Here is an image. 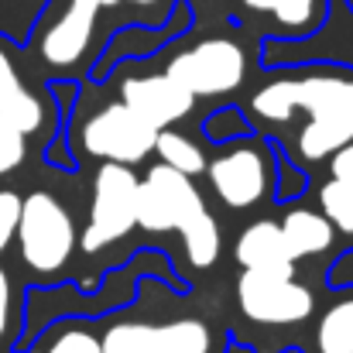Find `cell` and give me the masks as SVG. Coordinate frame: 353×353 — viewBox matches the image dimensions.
I'll return each instance as SVG.
<instances>
[{
    "label": "cell",
    "mask_w": 353,
    "mask_h": 353,
    "mask_svg": "<svg viewBox=\"0 0 353 353\" xmlns=\"http://www.w3.org/2000/svg\"><path fill=\"white\" fill-rule=\"evenodd\" d=\"M103 353H210V330L199 319H179L165 326L117 323L100 340Z\"/></svg>",
    "instance_id": "obj_8"
},
{
    "label": "cell",
    "mask_w": 353,
    "mask_h": 353,
    "mask_svg": "<svg viewBox=\"0 0 353 353\" xmlns=\"http://www.w3.org/2000/svg\"><path fill=\"white\" fill-rule=\"evenodd\" d=\"M0 117L10 120L24 137L31 130H38V123H41V103L17 79V72H14V65H10L3 48H0Z\"/></svg>",
    "instance_id": "obj_14"
},
{
    "label": "cell",
    "mask_w": 353,
    "mask_h": 353,
    "mask_svg": "<svg viewBox=\"0 0 353 353\" xmlns=\"http://www.w3.org/2000/svg\"><path fill=\"white\" fill-rule=\"evenodd\" d=\"M120 103L127 107V110H134L137 117L144 120V123H151L154 130H165V127H172L175 120H182L189 110H192V103H196V97L189 93V90H182L172 76H137V79H127L123 86H120Z\"/></svg>",
    "instance_id": "obj_9"
},
{
    "label": "cell",
    "mask_w": 353,
    "mask_h": 353,
    "mask_svg": "<svg viewBox=\"0 0 353 353\" xmlns=\"http://www.w3.org/2000/svg\"><path fill=\"white\" fill-rule=\"evenodd\" d=\"M295 93H299V83H295V79L268 83V86L254 97V114L271 120V123H285V120L295 114Z\"/></svg>",
    "instance_id": "obj_17"
},
{
    "label": "cell",
    "mask_w": 353,
    "mask_h": 353,
    "mask_svg": "<svg viewBox=\"0 0 353 353\" xmlns=\"http://www.w3.org/2000/svg\"><path fill=\"white\" fill-rule=\"evenodd\" d=\"M254 10L274 14L285 28H305L316 14V0H243Z\"/></svg>",
    "instance_id": "obj_19"
},
{
    "label": "cell",
    "mask_w": 353,
    "mask_h": 353,
    "mask_svg": "<svg viewBox=\"0 0 353 353\" xmlns=\"http://www.w3.org/2000/svg\"><path fill=\"white\" fill-rule=\"evenodd\" d=\"M154 151H158V158H161V165H168V168H175V172H182V175H199V172H206V154L189 141V137H182V134H175V130H158V137H154Z\"/></svg>",
    "instance_id": "obj_16"
},
{
    "label": "cell",
    "mask_w": 353,
    "mask_h": 353,
    "mask_svg": "<svg viewBox=\"0 0 353 353\" xmlns=\"http://www.w3.org/2000/svg\"><path fill=\"white\" fill-rule=\"evenodd\" d=\"M165 76H172L192 97H223V93H234L243 83L247 59L234 41L210 38V41H199L196 48L175 55L168 62Z\"/></svg>",
    "instance_id": "obj_6"
},
{
    "label": "cell",
    "mask_w": 353,
    "mask_h": 353,
    "mask_svg": "<svg viewBox=\"0 0 353 353\" xmlns=\"http://www.w3.org/2000/svg\"><path fill=\"white\" fill-rule=\"evenodd\" d=\"M210 182L227 206L247 210L264 196V158L250 148L227 151L210 165Z\"/></svg>",
    "instance_id": "obj_10"
},
{
    "label": "cell",
    "mask_w": 353,
    "mask_h": 353,
    "mask_svg": "<svg viewBox=\"0 0 353 353\" xmlns=\"http://www.w3.org/2000/svg\"><path fill=\"white\" fill-rule=\"evenodd\" d=\"M48 353H103L100 350V340L93 336V333H86V330H69V333H62Z\"/></svg>",
    "instance_id": "obj_22"
},
{
    "label": "cell",
    "mask_w": 353,
    "mask_h": 353,
    "mask_svg": "<svg viewBox=\"0 0 353 353\" xmlns=\"http://www.w3.org/2000/svg\"><path fill=\"white\" fill-rule=\"evenodd\" d=\"M295 110H305L309 123L299 134V151L309 161L330 158L353 141V79L309 76L299 79Z\"/></svg>",
    "instance_id": "obj_2"
},
{
    "label": "cell",
    "mask_w": 353,
    "mask_h": 353,
    "mask_svg": "<svg viewBox=\"0 0 353 353\" xmlns=\"http://www.w3.org/2000/svg\"><path fill=\"white\" fill-rule=\"evenodd\" d=\"M236 264L240 268H285V264H295L288 257V247H285V236L281 227L271 223V220H257L250 223L240 240H236Z\"/></svg>",
    "instance_id": "obj_12"
},
{
    "label": "cell",
    "mask_w": 353,
    "mask_h": 353,
    "mask_svg": "<svg viewBox=\"0 0 353 353\" xmlns=\"http://www.w3.org/2000/svg\"><path fill=\"white\" fill-rule=\"evenodd\" d=\"M86 3H93V7L100 10V7H114V3H120V0H86ZM134 3H154V0H134Z\"/></svg>",
    "instance_id": "obj_25"
},
{
    "label": "cell",
    "mask_w": 353,
    "mask_h": 353,
    "mask_svg": "<svg viewBox=\"0 0 353 353\" xmlns=\"http://www.w3.org/2000/svg\"><path fill=\"white\" fill-rule=\"evenodd\" d=\"M137 227L148 234L179 230L185 236V254L192 268H210L220 257V227L206 213V203L189 175L154 165L144 182H137Z\"/></svg>",
    "instance_id": "obj_1"
},
{
    "label": "cell",
    "mask_w": 353,
    "mask_h": 353,
    "mask_svg": "<svg viewBox=\"0 0 353 353\" xmlns=\"http://www.w3.org/2000/svg\"><path fill=\"white\" fill-rule=\"evenodd\" d=\"M17 216H21V199H17V192L0 189V254H3V250H7V243L14 240Z\"/></svg>",
    "instance_id": "obj_21"
},
{
    "label": "cell",
    "mask_w": 353,
    "mask_h": 353,
    "mask_svg": "<svg viewBox=\"0 0 353 353\" xmlns=\"http://www.w3.org/2000/svg\"><path fill=\"white\" fill-rule=\"evenodd\" d=\"M134 227H137V175L130 172V165L107 161L93 179L90 223L79 243L86 254H97L100 247H110L114 240L127 236Z\"/></svg>",
    "instance_id": "obj_5"
},
{
    "label": "cell",
    "mask_w": 353,
    "mask_h": 353,
    "mask_svg": "<svg viewBox=\"0 0 353 353\" xmlns=\"http://www.w3.org/2000/svg\"><path fill=\"white\" fill-rule=\"evenodd\" d=\"M7 323H10V278L0 268V340L7 333Z\"/></svg>",
    "instance_id": "obj_24"
},
{
    "label": "cell",
    "mask_w": 353,
    "mask_h": 353,
    "mask_svg": "<svg viewBox=\"0 0 353 353\" xmlns=\"http://www.w3.org/2000/svg\"><path fill=\"white\" fill-rule=\"evenodd\" d=\"M236 302L250 323L264 326H292L312 316V292L295 281V264L243 268L236 281Z\"/></svg>",
    "instance_id": "obj_4"
},
{
    "label": "cell",
    "mask_w": 353,
    "mask_h": 353,
    "mask_svg": "<svg viewBox=\"0 0 353 353\" xmlns=\"http://www.w3.org/2000/svg\"><path fill=\"white\" fill-rule=\"evenodd\" d=\"M330 158H333V179L343 185H353V141L343 144L340 151H333Z\"/></svg>",
    "instance_id": "obj_23"
},
{
    "label": "cell",
    "mask_w": 353,
    "mask_h": 353,
    "mask_svg": "<svg viewBox=\"0 0 353 353\" xmlns=\"http://www.w3.org/2000/svg\"><path fill=\"white\" fill-rule=\"evenodd\" d=\"M319 203H323V216L333 223V230L353 234V185L330 179L319 189Z\"/></svg>",
    "instance_id": "obj_18"
},
{
    "label": "cell",
    "mask_w": 353,
    "mask_h": 353,
    "mask_svg": "<svg viewBox=\"0 0 353 353\" xmlns=\"http://www.w3.org/2000/svg\"><path fill=\"white\" fill-rule=\"evenodd\" d=\"M17 243L21 257L31 271L38 274H55L65 268V261L76 250V230L65 213V206L48 196V192H31L21 199V216H17Z\"/></svg>",
    "instance_id": "obj_3"
},
{
    "label": "cell",
    "mask_w": 353,
    "mask_h": 353,
    "mask_svg": "<svg viewBox=\"0 0 353 353\" xmlns=\"http://www.w3.org/2000/svg\"><path fill=\"white\" fill-rule=\"evenodd\" d=\"M154 137H158V130L151 123H144L134 110H127L123 103L103 107L83 127V148L93 158H107L117 165L144 161L154 151Z\"/></svg>",
    "instance_id": "obj_7"
},
{
    "label": "cell",
    "mask_w": 353,
    "mask_h": 353,
    "mask_svg": "<svg viewBox=\"0 0 353 353\" xmlns=\"http://www.w3.org/2000/svg\"><path fill=\"white\" fill-rule=\"evenodd\" d=\"M281 236H285V247H288V257L292 261H302L309 254H323L333 247V223L323 216V213H312V210H292L281 223Z\"/></svg>",
    "instance_id": "obj_13"
},
{
    "label": "cell",
    "mask_w": 353,
    "mask_h": 353,
    "mask_svg": "<svg viewBox=\"0 0 353 353\" xmlns=\"http://www.w3.org/2000/svg\"><path fill=\"white\" fill-rule=\"evenodd\" d=\"M93 21H97V7L86 3V0H72L69 10L62 14V21H55L48 28V34L41 38V59L48 65H72V62H79L83 52L90 48Z\"/></svg>",
    "instance_id": "obj_11"
},
{
    "label": "cell",
    "mask_w": 353,
    "mask_h": 353,
    "mask_svg": "<svg viewBox=\"0 0 353 353\" xmlns=\"http://www.w3.org/2000/svg\"><path fill=\"white\" fill-rule=\"evenodd\" d=\"M319 353H353V299L336 302L316 326Z\"/></svg>",
    "instance_id": "obj_15"
},
{
    "label": "cell",
    "mask_w": 353,
    "mask_h": 353,
    "mask_svg": "<svg viewBox=\"0 0 353 353\" xmlns=\"http://www.w3.org/2000/svg\"><path fill=\"white\" fill-rule=\"evenodd\" d=\"M28 148H24V134L10 123V120L0 117V175L14 172L21 161H24Z\"/></svg>",
    "instance_id": "obj_20"
}]
</instances>
